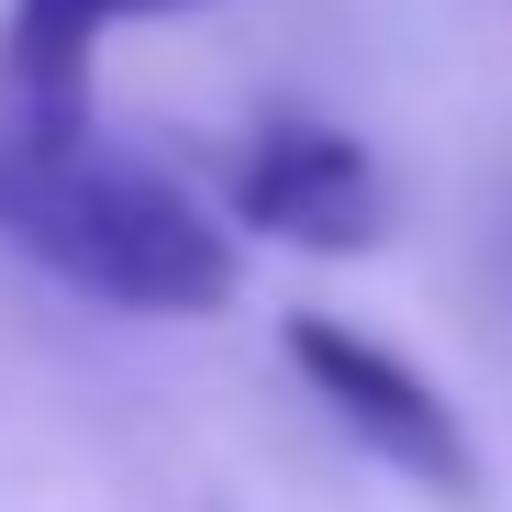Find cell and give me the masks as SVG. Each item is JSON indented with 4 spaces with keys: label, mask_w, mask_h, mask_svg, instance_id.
<instances>
[{
    "label": "cell",
    "mask_w": 512,
    "mask_h": 512,
    "mask_svg": "<svg viewBox=\"0 0 512 512\" xmlns=\"http://www.w3.org/2000/svg\"><path fill=\"white\" fill-rule=\"evenodd\" d=\"M0 245L34 256L78 301H112L145 323H201L245 290L234 234L134 156H101L90 134H0Z\"/></svg>",
    "instance_id": "obj_1"
},
{
    "label": "cell",
    "mask_w": 512,
    "mask_h": 512,
    "mask_svg": "<svg viewBox=\"0 0 512 512\" xmlns=\"http://www.w3.org/2000/svg\"><path fill=\"white\" fill-rule=\"evenodd\" d=\"M279 334H290L301 390L346 423L379 468H401L412 490H435V501H457V512L490 501V457H479V435H468V412L423 379L401 346H379V334L346 323V312H290Z\"/></svg>",
    "instance_id": "obj_2"
},
{
    "label": "cell",
    "mask_w": 512,
    "mask_h": 512,
    "mask_svg": "<svg viewBox=\"0 0 512 512\" xmlns=\"http://www.w3.org/2000/svg\"><path fill=\"white\" fill-rule=\"evenodd\" d=\"M223 201H234V234H279L301 256H368L390 234L379 156L346 123H301V112H268V123L234 145Z\"/></svg>",
    "instance_id": "obj_3"
},
{
    "label": "cell",
    "mask_w": 512,
    "mask_h": 512,
    "mask_svg": "<svg viewBox=\"0 0 512 512\" xmlns=\"http://www.w3.org/2000/svg\"><path fill=\"white\" fill-rule=\"evenodd\" d=\"M201 0H0V90L34 134H90V67L123 23H167Z\"/></svg>",
    "instance_id": "obj_4"
},
{
    "label": "cell",
    "mask_w": 512,
    "mask_h": 512,
    "mask_svg": "<svg viewBox=\"0 0 512 512\" xmlns=\"http://www.w3.org/2000/svg\"><path fill=\"white\" fill-rule=\"evenodd\" d=\"M501 256H512V201H501Z\"/></svg>",
    "instance_id": "obj_5"
}]
</instances>
